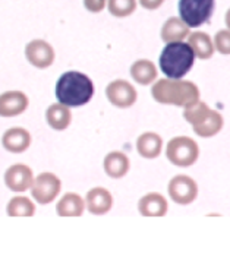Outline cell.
Returning <instances> with one entry per match:
<instances>
[{"mask_svg":"<svg viewBox=\"0 0 230 253\" xmlns=\"http://www.w3.org/2000/svg\"><path fill=\"white\" fill-rule=\"evenodd\" d=\"M54 92L60 104L66 107H81L91 101L94 84L85 73L69 71L57 79Z\"/></svg>","mask_w":230,"mask_h":253,"instance_id":"obj_1","label":"cell"},{"mask_svg":"<svg viewBox=\"0 0 230 253\" xmlns=\"http://www.w3.org/2000/svg\"><path fill=\"white\" fill-rule=\"evenodd\" d=\"M153 98L160 104L188 107L199 100V89L191 81L160 79L151 88Z\"/></svg>","mask_w":230,"mask_h":253,"instance_id":"obj_2","label":"cell"},{"mask_svg":"<svg viewBox=\"0 0 230 253\" xmlns=\"http://www.w3.org/2000/svg\"><path fill=\"white\" fill-rule=\"evenodd\" d=\"M195 62L191 45L184 41L167 42L160 54V69L170 79H182Z\"/></svg>","mask_w":230,"mask_h":253,"instance_id":"obj_3","label":"cell"},{"mask_svg":"<svg viewBox=\"0 0 230 253\" xmlns=\"http://www.w3.org/2000/svg\"><path fill=\"white\" fill-rule=\"evenodd\" d=\"M184 117L188 123H191L193 132L201 138H211L217 135L225 125L223 116L219 111L211 110L199 100L185 107Z\"/></svg>","mask_w":230,"mask_h":253,"instance_id":"obj_4","label":"cell"},{"mask_svg":"<svg viewBox=\"0 0 230 253\" xmlns=\"http://www.w3.org/2000/svg\"><path fill=\"white\" fill-rule=\"evenodd\" d=\"M216 0H179V18L189 27L198 28L210 21Z\"/></svg>","mask_w":230,"mask_h":253,"instance_id":"obj_5","label":"cell"},{"mask_svg":"<svg viewBox=\"0 0 230 253\" xmlns=\"http://www.w3.org/2000/svg\"><path fill=\"white\" fill-rule=\"evenodd\" d=\"M167 160L178 167H191L199 157L198 144L188 136L173 138L166 148Z\"/></svg>","mask_w":230,"mask_h":253,"instance_id":"obj_6","label":"cell"},{"mask_svg":"<svg viewBox=\"0 0 230 253\" xmlns=\"http://www.w3.org/2000/svg\"><path fill=\"white\" fill-rule=\"evenodd\" d=\"M62 190V181L53 173H41L37 177H34L31 186V195L33 198L41 204L47 205L53 202Z\"/></svg>","mask_w":230,"mask_h":253,"instance_id":"obj_7","label":"cell"},{"mask_svg":"<svg viewBox=\"0 0 230 253\" xmlns=\"http://www.w3.org/2000/svg\"><path fill=\"white\" fill-rule=\"evenodd\" d=\"M107 100L119 109H129L137 103V89L125 79H116L106 88Z\"/></svg>","mask_w":230,"mask_h":253,"instance_id":"obj_8","label":"cell"},{"mask_svg":"<svg viewBox=\"0 0 230 253\" xmlns=\"http://www.w3.org/2000/svg\"><path fill=\"white\" fill-rule=\"evenodd\" d=\"M167 190H169V196L172 198V201H175L176 204H181V205L192 204L198 196L196 181L185 174L175 176L169 181Z\"/></svg>","mask_w":230,"mask_h":253,"instance_id":"obj_9","label":"cell"},{"mask_svg":"<svg viewBox=\"0 0 230 253\" xmlns=\"http://www.w3.org/2000/svg\"><path fill=\"white\" fill-rule=\"evenodd\" d=\"M27 60L37 69H47L54 62V48L46 40H33L25 47Z\"/></svg>","mask_w":230,"mask_h":253,"instance_id":"obj_10","label":"cell"},{"mask_svg":"<svg viewBox=\"0 0 230 253\" xmlns=\"http://www.w3.org/2000/svg\"><path fill=\"white\" fill-rule=\"evenodd\" d=\"M34 181L33 170L25 164H13L4 171V184L12 192H25Z\"/></svg>","mask_w":230,"mask_h":253,"instance_id":"obj_11","label":"cell"},{"mask_svg":"<svg viewBox=\"0 0 230 253\" xmlns=\"http://www.w3.org/2000/svg\"><path fill=\"white\" fill-rule=\"evenodd\" d=\"M30 100L22 91H6L0 94V117H15L28 109Z\"/></svg>","mask_w":230,"mask_h":253,"instance_id":"obj_12","label":"cell"},{"mask_svg":"<svg viewBox=\"0 0 230 253\" xmlns=\"http://www.w3.org/2000/svg\"><path fill=\"white\" fill-rule=\"evenodd\" d=\"M85 205L90 214L92 215H104L113 207V196L104 187H94L88 190L85 196Z\"/></svg>","mask_w":230,"mask_h":253,"instance_id":"obj_13","label":"cell"},{"mask_svg":"<svg viewBox=\"0 0 230 253\" xmlns=\"http://www.w3.org/2000/svg\"><path fill=\"white\" fill-rule=\"evenodd\" d=\"M1 145L7 152L22 154L31 145V133L24 127H10L3 133Z\"/></svg>","mask_w":230,"mask_h":253,"instance_id":"obj_14","label":"cell"},{"mask_svg":"<svg viewBox=\"0 0 230 253\" xmlns=\"http://www.w3.org/2000/svg\"><path fill=\"white\" fill-rule=\"evenodd\" d=\"M138 210L139 214L144 217H164L167 214L169 205L163 195L151 192L141 198L138 204Z\"/></svg>","mask_w":230,"mask_h":253,"instance_id":"obj_15","label":"cell"},{"mask_svg":"<svg viewBox=\"0 0 230 253\" xmlns=\"http://www.w3.org/2000/svg\"><path fill=\"white\" fill-rule=\"evenodd\" d=\"M104 171L112 179H122L128 174L131 163L129 158L122 151H113L109 152L104 158Z\"/></svg>","mask_w":230,"mask_h":253,"instance_id":"obj_16","label":"cell"},{"mask_svg":"<svg viewBox=\"0 0 230 253\" xmlns=\"http://www.w3.org/2000/svg\"><path fill=\"white\" fill-rule=\"evenodd\" d=\"M85 210V201L74 192H68L56 205L59 217H81Z\"/></svg>","mask_w":230,"mask_h":253,"instance_id":"obj_17","label":"cell"},{"mask_svg":"<svg viewBox=\"0 0 230 253\" xmlns=\"http://www.w3.org/2000/svg\"><path fill=\"white\" fill-rule=\"evenodd\" d=\"M46 120L48 126L54 130H66L72 122V113L71 109L57 103L51 104L48 109L46 110Z\"/></svg>","mask_w":230,"mask_h":253,"instance_id":"obj_18","label":"cell"},{"mask_svg":"<svg viewBox=\"0 0 230 253\" xmlns=\"http://www.w3.org/2000/svg\"><path fill=\"white\" fill-rule=\"evenodd\" d=\"M189 27L179 18V16H172L169 18L161 28V40L164 42H175V41H184L188 38Z\"/></svg>","mask_w":230,"mask_h":253,"instance_id":"obj_19","label":"cell"},{"mask_svg":"<svg viewBox=\"0 0 230 253\" xmlns=\"http://www.w3.org/2000/svg\"><path fill=\"white\" fill-rule=\"evenodd\" d=\"M188 44L191 45L195 57L201 60H208L214 54V42L207 33L196 31L188 36Z\"/></svg>","mask_w":230,"mask_h":253,"instance_id":"obj_20","label":"cell"},{"mask_svg":"<svg viewBox=\"0 0 230 253\" xmlns=\"http://www.w3.org/2000/svg\"><path fill=\"white\" fill-rule=\"evenodd\" d=\"M163 149V139L160 135L154 132H145L142 133L137 141V151L141 157L153 160L161 154Z\"/></svg>","mask_w":230,"mask_h":253,"instance_id":"obj_21","label":"cell"},{"mask_svg":"<svg viewBox=\"0 0 230 253\" xmlns=\"http://www.w3.org/2000/svg\"><path fill=\"white\" fill-rule=\"evenodd\" d=\"M157 68L151 60L141 59L132 63L131 66V76L139 85H150L157 78Z\"/></svg>","mask_w":230,"mask_h":253,"instance_id":"obj_22","label":"cell"},{"mask_svg":"<svg viewBox=\"0 0 230 253\" xmlns=\"http://www.w3.org/2000/svg\"><path fill=\"white\" fill-rule=\"evenodd\" d=\"M9 217H33L36 214V205L27 196H15L6 207Z\"/></svg>","mask_w":230,"mask_h":253,"instance_id":"obj_23","label":"cell"},{"mask_svg":"<svg viewBox=\"0 0 230 253\" xmlns=\"http://www.w3.org/2000/svg\"><path fill=\"white\" fill-rule=\"evenodd\" d=\"M138 0H107L109 13L116 18H126L131 16L137 10Z\"/></svg>","mask_w":230,"mask_h":253,"instance_id":"obj_24","label":"cell"},{"mask_svg":"<svg viewBox=\"0 0 230 253\" xmlns=\"http://www.w3.org/2000/svg\"><path fill=\"white\" fill-rule=\"evenodd\" d=\"M214 48L222 54H230V30H220L214 36Z\"/></svg>","mask_w":230,"mask_h":253,"instance_id":"obj_25","label":"cell"},{"mask_svg":"<svg viewBox=\"0 0 230 253\" xmlns=\"http://www.w3.org/2000/svg\"><path fill=\"white\" fill-rule=\"evenodd\" d=\"M82 1H84V7L90 13H101L107 6V0H82Z\"/></svg>","mask_w":230,"mask_h":253,"instance_id":"obj_26","label":"cell"},{"mask_svg":"<svg viewBox=\"0 0 230 253\" xmlns=\"http://www.w3.org/2000/svg\"><path fill=\"white\" fill-rule=\"evenodd\" d=\"M138 1L147 10H155V9H158L164 3V0H138Z\"/></svg>","mask_w":230,"mask_h":253,"instance_id":"obj_27","label":"cell"},{"mask_svg":"<svg viewBox=\"0 0 230 253\" xmlns=\"http://www.w3.org/2000/svg\"><path fill=\"white\" fill-rule=\"evenodd\" d=\"M225 22L228 25V30H230V9L226 12V16H225Z\"/></svg>","mask_w":230,"mask_h":253,"instance_id":"obj_28","label":"cell"}]
</instances>
